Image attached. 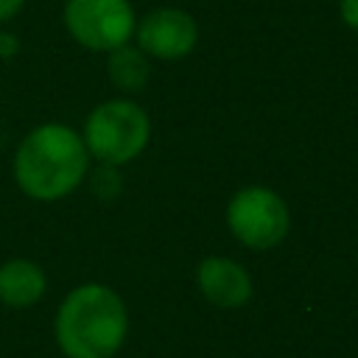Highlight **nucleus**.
Masks as SVG:
<instances>
[{
	"instance_id": "nucleus-1",
	"label": "nucleus",
	"mask_w": 358,
	"mask_h": 358,
	"mask_svg": "<svg viewBox=\"0 0 358 358\" xmlns=\"http://www.w3.org/2000/svg\"><path fill=\"white\" fill-rule=\"evenodd\" d=\"M87 145L67 123L34 126L20 140L11 159L17 187L34 201H59L70 196L87 179Z\"/></svg>"
},
{
	"instance_id": "nucleus-2",
	"label": "nucleus",
	"mask_w": 358,
	"mask_h": 358,
	"mask_svg": "<svg viewBox=\"0 0 358 358\" xmlns=\"http://www.w3.org/2000/svg\"><path fill=\"white\" fill-rule=\"evenodd\" d=\"M53 336L64 358H115L129 336L123 296L103 282H84L62 299Z\"/></svg>"
},
{
	"instance_id": "nucleus-3",
	"label": "nucleus",
	"mask_w": 358,
	"mask_h": 358,
	"mask_svg": "<svg viewBox=\"0 0 358 358\" xmlns=\"http://www.w3.org/2000/svg\"><path fill=\"white\" fill-rule=\"evenodd\" d=\"M81 140L90 159L120 168L145 151L151 140V117L131 98H109L87 115Z\"/></svg>"
},
{
	"instance_id": "nucleus-4",
	"label": "nucleus",
	"mask_w": 358,
	"mask_h": 358,
	"mask_svg": "<svg viewBox=\"0 0 358 358\" xmlns=\"http://www.w3.org/2000/svg\"><path fill=\"white\" fill-rule=\"evenodd\" d=\"M227 227L246 249L266 252L285 241L291 229V210L277 190L266 185H246L227 201Z\"/></svg>"
},
{
	"instance_id": "nucleus-5",
	"label": "nucleus",
	"mask_w": 358,
	"mask_h": 358,
	"mask_svg": "<svg viewBox=\"0 0 358 358\" xmlns=\"http://www.w3.org/2000/svg\"><path fill=\"white\" fill-rule=\"evenodd\" d=\"M67 34L92 53H109L134 36V8L129 0H64Z\"/></svg>"
},
{
	"instance_id": "nucleus-6",
	"label": "nucleus",
	"mask_w": 358,
	"mask_h": 358,
	"mask_svg": "<svg viewBox=\"0 0 358 358\" xmlns=\"http://www.w3.org/2000/svg\"><path fill=\"white\" fill-rule=\"evenodd\" d=\"M134 39L145 56H154L162 62H176V59H185L187 53H193L196 42H199V25L190 11L162 6L137 20Z\"/></svg>"
},
{
	"instance_id": "nucleus-7",
	"label": "nucleus",
	"mask_w": 358,
	"mask_h": 358,
	"mask_svg": "<svg viewBox=\"0 0 358 358\" xmlns=\"http://www.w3.org/2000/svg\"><path fill=\"white\" fill-rule=\"evenodd\" d=\"M196 285L201 296L215 308H243L252 299V274L232 257L210 255L196 266Z\"/></svg>"
},
{
	"instance_id": "nucleus-8",
	"label": "nucleus",
	"mask_w": 358,
	"mask_h": 358,
	"mask_svg": "<svg viewBox=\"0 0 358 358\" xmlns=\"http://www.w3.org/2000/svg\"><path fill=\"white\" fill-rule=\"evenodd\" d=\"M48 291V274L28 257L0 263V302L8 308H31Z\"/></svg>"
},
{
	"instance_id": "nucleus-9",
	"label": "nucleus",
	"mask_w": 358,
	"mask_h": 358,
	"mask_svg": "<svg viewBox=\"0 0 358 358\" xmlns=\"http://www.w3.org/2000/svg\"><path fill=\"white\" fill-rule=\"evenodd\" d=\"M109 81L123 92H140L148 81V56L137 45H120L106 53Z\"/></svg>"
},
{
	"instance_id": "nucleus-10",
	"label": "nucleus",
	"mask_w": 358,
	"mask_h": 358,
	"mask_svg": "<svg viewBox=\"0 0 358 358\" xmlns=\"http://www.w3.org/2000/svg\"><path fill=\"white\" fill-rule=\"evenodd\" d=\"M338 17L347 28L358 31V0H338Z\"/></svg>"
},
{
	"instance_id": "nucleus-11",
	"label": "nucleus",
	"mask_w": 358,
	"mask_h": 358,
	"mask_svg": "<svg viewBox=\"0 0 358 358\" xmlns=\"http://www.w3.org/2000/svg\"><path fill=\"white\" fill-rule=\"evenodd\" d=\"M22 6H25V0H0V22L14 20L22 11Z\"/></svg>"
},
{
	"instance_id": "nucleus-12",
	"label": "nucleus",
	"mask_w": 358,
	"mask_h": 358,
	"mask_svg": "<svg viewBox=\"0 0 358 358\" xmlns=\"http://www.w3.org/2000/svg\"><path fill=\"white\" fill-rule=\"evenodd\" d=\"M17 39L14 36H0V53H14Z\"/></svg>"
}]
</instances>
